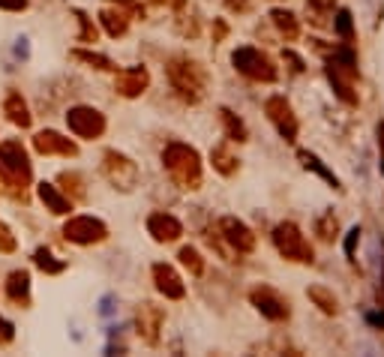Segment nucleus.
<instances>
[{"mask_svg": "<svg viewBox=\"0 0 384 357\" xmlns=\"http://www.w3.org/2000/svg\"><path fill=\"white\" fill-rule=\"evenodd\" d=\"M4 115H6V120H9V124H13V126H18V129H30V124H33V115H30V108H27L25 96H21L18 91L6 93V99H4Z\"/></svg>", "mask_w": 384, "mask_h": 357, "instance_id": "nucleus-21", "label": "nucleus"}, {"mask_svg": "<svg viewBox=\"0 0 384 357\" xmlns=\"http://www.w3.org/2000/svg\"><path fill=\"white\" fill-rule=\"evenodd\" d=\"M297 160L303 162V169H307V171H315V174H319L321 177V181H327V183H331V189H336V193H343V183H340V177H336L331 169H327V165L319 160V156H315V153H309V150H297Z\"/></svg>", "mask_w": 384, "mask_h": 357, "instance_id": "nucleus-25", "label": "nucleus"}, {"mask_svg": "<svg viewBox=\"0 0 384 357\" xmlns=\"http://www.w3.org/2000/svg\"><path fill=\"white\" fill-rule=\"evenodd\" d=\"M250 304L258 309V316L267 318V321H274V325H286V321L291 318V300L279 292V288L274 285H255L250 288Z\"/></svg>", "mask_w": 384, "mask_h": 357, "instance_id": "nucleus-9", "label": "nucleus"}, {"mask_svg": "<svg viewBox=\"0 0 384 357\" xmlns=\"http://www.w3.org/2000/svg\"><path fill=\"white\" fill-rule=\"evenodd\" d=\"M333 30L343 42L354 46V21H352V13H348V9H340V18L333 21Z\"/></svg>", "mask_w": 384, "mask_h": 357, "instance_id": "nucleus-33", "label": "nucleus"}, {"mask_svg": "<svg viewBox=\"0 0 384 357\" xmlns=\"http://www.w3.org/2000/svg\"><path fill=\"white\" fill-rule=\"evenodd\" d=\"M144 226H148V234L156 243H177L184 238V222L172 214H165V210H153Z\"/></svg>", "mask_w": 384, "mask_h": 357, "instance_id": "nucleus-17", "label": "nucleus"}, {"mask_svg": "<svg viewBox=\"0 0 384 357\" xmlns=\"http://www.w3.org/2000/svg\"><path fill=\"white\" fill-rule=\"evenodd\" d=\"M264 115L267 120L274 124V129L279 132V138L286 144H295L297 141V132H300V120L295 115V108L282 93H274L264 99Z\"/></svg>", "mask_w": 384, "mask_h": 357, "instance_id": "nucleus-11", "label": "nucleus"}, {"mask_svg": "<svg viewBox=\"0 0 384 357\" xmlns=\"http://www.w3.org/2000/svg\"><path fill=\"white\" fill-rule=\"evenodd\" d=\"M63 238L75 247H96L108 240V226L96 216H70L63 226Z\"/></svg>", "mask_w": 384, "mask_h": 357, "instance_id": "nucleus-12", "label": "nucleus"}, {"mask_svg": "<svg viewBox=\"0 0 384 357\" xmlns=\"http://www.w3.org/2000/svg\"><path fill=\"white\" fill-rule=\"evenodd\" d=\"M0 174H4V183H6V195H13L15 202H27L25 189L33 181V162L18 138L0 141Z\"/></svg>", "mask_w": 384, "mask_h": 357, "instance_id": "nucleus-4", "label": "nucleus"}, {"mask_svg": "<svg viewBox=\"0 0 384 357\" xmlns=\"http://www.w3.org/2000/svg\"><path fill=\"white\" fill-rule=\"evenodd\" d=\"M162 325H165V309L151 304V300H141L139 309H135V333H139V339L156 349L162 337Z\"/></svg>", "mask_w": 384, "mask_h": 357, "instance_id": "nucleus-13", "label": "nucleus"}, {"mask_svg": "<svg viewBox=\"0 0 384 357\" xmlns=\"http://www.w3.org/2000/svg\"><path fill=\"white\" fill-rule=\"evenodd\" d=\"M37 195H39V202L45 205V210H49V214H54V216H70V210H72V205H75L60 186L45 183V181L37 186Z\"/></svg>", "mask_w": 384, "mask_h": 357, "instance_id": "nucleus-19", "label": "nucleus"}, {"mask_svg": "<svg viewBox=\"0 0 384 357\" xmlns=\"http://www.w3.org/2000/svg\"><path fill=\"white\" fill-rule=\"evenodd\" d=\"M307 297L324 312V316H331V318L340 316V297H336L327 285H309V288H307Z\"/></svg>", "mask_w": 384, "mask_h": 357, "instance_id": "nucleus-26", "label": "nucleus"}, {"mask_svg": "<svg viewBox=\"0 0 384 357\" xmlns=\"http://www.w3.org/2000/svg\"><path fill=\"white\" fill-rule=\"evenodd\" d=\"M72 15L78 18V42H87V46H94V42L99 39V30H96V25L87 18V13H82V9H72Z\"/></svg>", "mask_w": 384, "mask_h": 357, "instance_id": "nucleus-32", "label": "nucleus"}, {"mask_svg": "<svg viewBox=\"0 0 384 357\" xmlns=\"http://www.w3.org/2000/svg\"><path fill=\"white\" fill-rule=\"evenodd\" d=\"M381 304H384V294H381Z\"/></svg>", "mask_w": 384, "mask_h": 357, "instance_id": "nucleus-41", "label": "nucleus"}, {"mask_svg": "<svg viewBox=\"0 0 384 357\" xmlns=\"http://www.w3.org/2000/svg\"><path fill=\"white\" fill-rule=\"evenodd\" d=\"M151 276H153V285L165 300H184L186 297V285H184V276H180L172 264H153L151 267Z\"/></svg>", "mask_w": 384, "mask_h": 357, "instance_id": "nucleus-16", "label": "nucleus"}, {"mask_svg": "<svg viewBox=\"0 0 384 357\" xmlns=\"http://www.w3.org/2000/svg\"><path fill=\"white\" fill-rule=\"evenodd\" d=\"M13 339H15V327L9 325V321L0 316V349H6V345H13Z\"/></svg>", "mask_w": 384, "mask_h": 357, "instance_id": "nucleus-36", "label": "nucleus"}, {"mask_svg": "<svg viewBox=\"0 0 384 357\" xmlns=\"http://www.w3.org/2000/svg\"><path fill=\"white\" fill-rule=\"evenodd\" d=\"M270 240H274L276 252L286 261H291V264H315V249L307 240V234L300 231L297 222H291V219L279 222V226L274 228V234H270Z\"/></svg>", "mask_w": 384, "mask_h": 357, "instance_id": "nucleus-6", "label": "nucleus"}, {"mask_svg": "<svg viewBox=\"0 0 384 357\" xmlns=\"http://www.w3.org/2000/svg\"><path fill=\"white\" fill-rule=\"evenodd\" d=\"M156 6H168V9H184L186 0H153Z\"/></svg>", "mask_w": 384, "mask_h": 357, "instance_id": "nucleus-40", "label": "nucleus"}, {"mask_svg": "<svg viewBox=\"0 0 384 357\" xmlns=\"http://www.w3.org/2000/svg\"><path fill=\"white\" fill-rule=\"evenodd\" d=\"M30 6V0H0V9H6V13H25Z\"/></svg>", "mask_w": 384, "mask_h": 357, "instance_id": "nucleus-39", "label": "nucleus"}, {"mask_svg": "<svg viewBox=\"0 0 384 357\" xmlns=\"http://www.w3.org/2000/svg\"><path fill=\"white\" fill-rule=\"evenodd\" d=\"M105 4H111V0H105ZM129 21H132V13L127 6L120 4H111L105 9H99V25H103V30L108 33L111 39H120L129 33Z\"/></svg>", "mask_w": 384, "mask_h": 357, "instance_id": "nucleus-18", "label": "nucleus"}, {"mask_svg": "<svg viewBox=\"0 0 384 357\" xmlns=\"http://www.w3.org/2000/svg\"><path fill=\"white\" fill-rule=\"evenodd\" d=\"M282 58H286V60L291 63V72H295V75H300V72H307V63H303V58H297V54H295V51H291V48H286V54H282Z\"/></svg>", "mask_w": 384, "mask_h": 357, "instance_id": "nucleus-37", "label": "nucleus"}, {"mask_svg": "<svg viewBox=\"0 0 384 357\" xmlns=\"http://www.w3.org/2000/svg\"><path fill=\"white\" fill-rule=\"evenodd\" d=\"M151 87L148 66H127V70H115V91L123 99H139Z\"/></svg>", "mask_w": 384, "mask_h": 357, "instance_id": "nucleus-15", "label": "nucleus"}, {"mask_svg": "<svg viewBox=\"0 0 384 357\" xmlns=\"http://www.w3.org/2000/svg\"><path fill=\"white\" fill-rule=\"evenodd\" d=\"M33 150L39 156H63V160H75L78 156V144L72 138L60 136L54 129H42L33 136Z\"/></svg>", "mask_w": 384, "mask_h": 357, "instance_id": "nucleus-14", "label": "nucleus"}, {"mask_svg": "<svg viewBox=\"0 0 384 357\" xmlns=\"http://www.w3.org/2000/svg\"><path fill=\"white\" fill-rule=\"evenodd\" d=\"M210 165H213V171L222 174V177H234L237 171H241V160L231 153L229 141H222V144H217V148L210 150Z\"/></svg>", "mask_w": 384, "mask_h": 357, "instance_id": "nucleus-23", "label": "nucleus"}, {"mask_svg": "<svg viewBox=\"0 0 384 357\" xmlns=\"http://www.w3.org/2000/svg\"><path fill=\"white\" fill-rule=\"evenodd\" d=\"M18 249V240H15V234L6 228V222L0 219V252L4 255H13Z\"/></svg>", "mask_w": 384, "mask_h": 357, "instance_id": "nucleus-34", "label": "nucleus"}, {"mask_svg": "<svg viewBox=\"0 0 384 357\" xmlns=\"http://www.w3.org/2000/svg\"><path fill=\"white\" fill-rule=\"evenodd\" d=\"M177 261L184 264L186 271H189V276H196V280H198V276H205V259H201V252L196 247H184V249H180L177 252Z\"/></svg>", "mask_w": 384, "mask_h": 357, "instance_id": "nucleus-31", "label": "nucleus"}, {"mask_svg": "<svg viewBox=\"0 0 384 357\" xmlns=\"http://www.w3.org/2000/svg\"><path fill=\"white\" fill-rule=\"evenodd\" d=\"M33 264H37L42 273H49V276H58V273L66 271V261L58 259V255H51V249H45V247H39L37 252H33Z\"/></svg>", "mask_w": 384, "mask_h": 357, "instance_id": "nucleus-30", "label": "nucleus"}, {"mask_svg": "<svg viewBox=\"0 0 384 357\" xmlns=\"http://www.w3.org/2000/svg\"><path fill=\"white\" fill-rule=\"evenodd\" d=\"M324 72L327 78H331L333 84V93L343 99L345 105L357 108L360 105V70H357V54H354V46H348V42H343V46H333V51L327 54L324 60Z\"/></svg>", "mask_w": 384, "mask_h": 357, "instance_id": "nucleus-3", "label": "nucleus"}, {"mask_svg": "<svg viewBox=\"0 0 384 357\" xmlns=\"http://www.w3.org/2000/svg\"><path fill=\"white\" fill-rule=\"evenodd\" d=\"M231 63L234 70L241 72L243 78H250V82H258V84H274L279 78V66L276 60L270 58L267 51L255 48V46H241L231 51Z\"/></svg>", "mask_w": 384, "mask_h": 357, "instance_id": "nucleus-7", "label": "nucleus"}, {"mask_svg": "<svg viewBox=\"0 0 384 357\" xmlns=\"http://www.w3.org/2000/svg\"><path fill=\"white\" fill-rule=\"evenodd\" d=\"M6 297L13 306L30 309V273L27 271H13L6 276Z\"/></svg>", "mask_w": 384, "mask_h": 357, "instance_id": "nucleus-20", "label": "nucleus"}, {"mask_svg": "<svg viewBox=\"0 0 384 357\" xmlns=\"http://www.w3.org/2000/svg\"><path fill=\"white\" fill-rule=\"evenodd\" d=\"M312 231L319 234V240L333 243L336 238H340V219H336L333 210H324V214L312 222Z\"/></svg>", "mask_w": 384, "mask_h": 357, "instance_id": "nucleus-27", "label": "nucleus"}, {"mask_svg": "<svg viewBox=\"0 0 384 357\" xmlns=\"http://www.w3.org/2000/svg\"><path fill=\"white\" fill-rule=\"evenodd\" d=\"M165 75H168L172 91L189 105H198L201 99L207 96L210 72H207L205 63L196 60V58H189V54H174V58H168Z\"/></svg>", "mask_w": 384, "mask_h": 357, "instance_id": "nucleus-1", "label": "nucleus"}, {"mask_svg": "<svg viewBox=\"0 0 384 357\" xmlns=\"http://www.w3.org/2000/svg\"><path fill=\"white\" fill-rule=\"evenodd\" d=\"M225 9H231L237 15H246L252 9V0H225Z\"/></svg>", "mask_w": 384, "mask_h": 357, "instance_id": "nucleus-38", "label": "nucleus"}, {"mask_svg": "<svg viewBox=\"0 0 384 357\" xmlns=\"http://www.w3.org/2000/svg\"><path fill=\"white\" fill-rule=\"evenodd\" d=\"M162 169L172 177V183L184 193H196L205 183V165L201 153L186 141H168L162 148Z\"/></svg>", "mask_w": 384, "mask_h": 357, "instance_id": "nucleus-2", "label": "nucleus"}, {"mask_svg": "<svg viewBox=\"0 0 384 357\" xmlns=\"http://www.w3.org/2000/svg\"><path fill=\"white\" fill-rule=\"evenodd\" d=\"M58 183H60V189H63V193L72 198V202H84V198H87L84 177L78 174V171H63V174L58 177Z\"/></svg>", "mask_w": 384, "mask_h": 357, "instance_id": "nucleus-29", "label": "nucleus"}, {"mask_svg": "<svg viewBox=\"0 0 384 357\" xmlns=\"http://www.w3.org/2000/svg\"><path fill=\"white\" fill-rule=\"evenodd\" d=\"M270 21H274V27L279 30V37L286 42H297L300 39V21H297V15L291 13V9H286V6L270 9Z\"/></svg>", "mask_w": 384, "mask_h": 357, "instance_id": "nucleus-22", "label": "nucleus"}, {"mask_svg": "<svg viewBox=\"0 0 384 357\" xmlns=\"http://www.w3.org/2000/svg\"><path fill=\"white\" fill-rule=\"evenodd\" d=\"M229 21L225 18H213V27H210V37H213V46H219V42L229 39Z\"/></svg>", "mask_w": 384, "mask_h": 357, "instance_id": "nucleus-35", "label": "nucleus"}, {"mask_svg": "<svg viewBox=\"0 0 384 357\" xmlns=\"http://www.w3.org/2000/svg\"><path fill=\"white\" fill-rule=\"evenodd\" d=\"M72 60L78 63H87L90 70H99V72H115L117 70V63L105 58V54H99V51H84V48H75L72 51Z\"/></svg>", "mask_w": 384, "mask_h": 357, "instance_id": "nucleus-28", "label": "nucleus"}, {"mask_svg": "<svg viewBox=\"0 0 384 357\" xmlns=\"http://www.w3.org/2000/svg\"><path fill=\"white\" fill-rule=\"evenodd\" d=\"M66 126H70V132L75 138H84V141H96L105 136L108 129V120L99 108L94 105H72L70 111H66Z\"/></svg>", "mask_w": 384, "mask_h": 357, "instance_id": "nucleus-10", "label": "nucleus"}, {"mask_svg": "<svg viewBox=\"0 0 384 357\" xmlns=\"http://www.w3.org/2000/svg\"><path fill=\"white\" fill-rule=\"evenodd\" d=\"M103 174H105V181H108L111 186L120 189V193H132V189L141 183L139 162H135L132 156L115 150V148L103 153Z\"/></svg>", "mask_w": 384, "mask_h": 357, "instance_id": "nucleus-8", "label": "nucleus"}, {"mask_svg": "<svg viewBox=\"0 0 384 357\" xmlns=\"http://www.w3.org/2000/svg\"><path fill=\"white\" fill-rule=\"evenodd\" d=\"M219 124H222V132H225V138L229 141H237V144L250 141V129H246V124L234 115L231 108H225V105L219 108Z\"/></svg>", "mask_w": 384, "mask_h": 357, "instance_id": "nucleus-24", "label": "nucleus"}, {"mask_svg": "<svg viewBox=\"0 0 384 357\" xmlns=\"http://www.w3.org/2000/svg\"><path fill=\"white\" fill-rule=\"evenodd\" d=\"M207 243H210V249H217L225 261H234V259H241V255L255 252L258 240L243 219L222 216V219H217V228L207 231Z\"/></svg>", "mask_w": 384, "mask_h": 357, "instance_id": "nucleus-5", "label": "nucleus"}]
</instances>
